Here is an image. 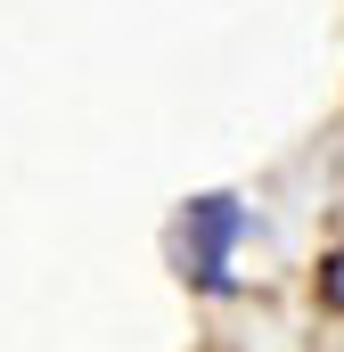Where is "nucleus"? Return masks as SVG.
I'll use <instances>...</instances> for the list:
<instances>
[{
    "mask_svg": "<svg viewBox=\"0 0 344 352\" xmlns=\"http://www.w3.org/2000/svg\"><path fill=\"white\" fill-rule=\"evenodd\" d=\"M238 230H246L238 197H197V205L180 213V270H189L205 295H230V246H238Z\"/></svg>",
    "mask_w": 344,
    "mask_h": 352,
    "instance_id": "f257e3e1",
    "label": "nucleus"
},
{
    "mask_svg": "<svg viewBox=\"0 0 344 352\" xmlns=\"http://www.w3.org/2000/svg\"><path fill=\"white\" fill-rule=\"evenodd\" d=\"M328 295H336V303H344V263H336V278H328Z\"/></svg>",
    "mask_w": 344,
    "mask_h": 352,
    "instance_id": "f03ea898",
    "label": "nucleus"
}]
</instances>
